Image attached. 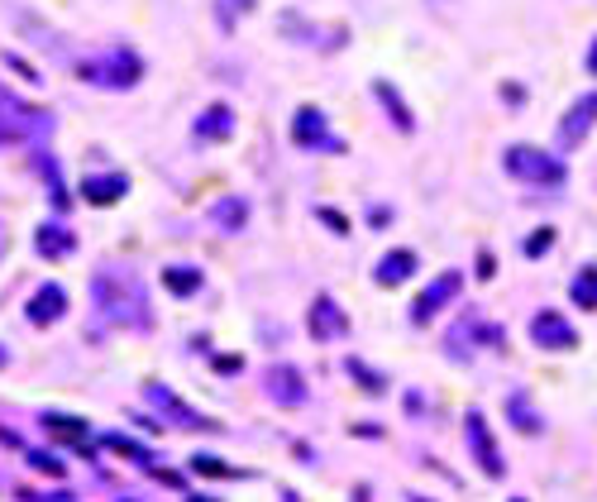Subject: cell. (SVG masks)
I'll use <instances>...</instances> for the list:
<instances>
[{
    "label": "cell",
    "instance_id": "7c38bea8",
    "mask_svg": "<svg viewBox=\"0 0 597 502\" xmlns=\"http://www.w3.org/2000/svg\"><path fill=\"white\" fill-rule=\"evenodd\" d=\"M63 311H67V292L58 283H48L34 292V302H29V321L34 326H53V321H63Z\"/></svg>",
    "mask_w": 597,
    "mask_h": 502
},
{
    "label": "cell",
    "instance_id": "3957f363",
    "mask_svg": "<svg viewBox=\"0 0 597 502\" xmlns=\"http://www.w3.org/2000/svg\"><path fill=\"white\" fill-rule=\"evenodd\" d=\"M82 77H86V82H101V87H134V82L144 77V63H139L129 48H115L101 67L82 63Z\"/></svg>",
    "mask_w": 597,
    "mask_h": 502
},
{
    "label": "cell",
    "instance_id": "f546056e",
    "mask_svg": "<svg viewBox=\"0 0 597 502\" xmlns=\"http://www.w3.org/2000/svg\"><path fill=\"white\" fill-rule=\"evenodd\" d=\"M588 72L597 77V39H593V48H588Z\"/></svg>",
    "mask_w": 597,
    "mask_h": 502
},
{
    "label": "cell",
    "instance_id": "1f68e13d",
    "mask_svg": "<svg viewBox=\"0 0 597 502\" xmlns=\"http://www.w3.org/2000/svg\"><path fill=\"white\" fill-rule=\"evenodd\" d=\"M0 369H5V350H0Z\"/></svg>",
    "mask_w": 597,
    "mask_h": 502
},
{
    "label": "cell",
    "instance_id": "44dd1931",
    "mask_svg": "<svg viewBox=\"0 0 597 502\" xmlns=\"http://www.w3.org/2000/svg\"><path fill=\"white\" fill-rule=\"evenodd\" d=\"M373 91H378V96H383V101H387V110H392V120H397V130H411V110L402 106V96H397V91L387 87V82H378V87H373Z\"/></svg>",
    "mask_w": 597,
    "mask_h": 502
},
{
    "label": "cell",
    "instance_id": "7402d4cb",
    "mask_svg": "<svg viewBox=\"0 0 597 502\" xmlns=\"http://www.w3.org/2000/svg\"><path fill=\"white\" fill-rule=\"evenodd\" d=\"M43 426H48V431H58V436H67V440H82L86 436L82 421H67V416H43Z\"/></svg>",
    "mask_w": 597,
    "mask_h": 502
},
{
    "label": "cell",
    "instance_id": "83f0119b",
    "mask_svg": "<svg viewBox=\"0 0 597 502\" xmlns=\"http://www.w3.org/2000/svg\"><path fill=\"white\" fill-rule=\"evenodd\" d=\"M550 244H555V235H550V230H540L535 240H526V254H545Z\"/></svg>",
    "mask_w": 597,
    "mask_h": 502
},
{
    "label": "cell",
    "instance_id": "5bb4252c",
    "mask_svg": "<svg viewBox=\"0 0 597 502\" xmlns=\"http://www.w3.org/2000/svg\"><path fill=\"white\" fill-rule=\"evenodd\" d=\"M144 393H149V402H158V407H168V412L177 416V421H182L187 431H215V421H206V416L192 412V407H182V402H177V397H172L168 388H163V383H149Z\"/></svg>",
    "mask_w": 597,
    "mask_h": 502
},
{
    "label": "cell",
    "instance_id": "ba28073f",
    "mask_svg": "<svg viewBox=\"0 0 597 502\" xmlns=\"http://www.w3.org/2000/svg\"><path fill=\"white\" fill-rule=\"evenodd\" d=\"M531 340L540 345V350H574L578 345V335H574V326L559 316V311H540L531 321Z\"/></svg>",
    "mask_w": 597,
    "mask_h": 502
},
{
    "label": "cell",
    "instance_id": "484cf974",
    "mask_svg": "<svg viewBox=\"0 0 597 502\" xmlns=\"http://www.w3.org/2000/svg\"><path fill=\"white\" fill-rule=\"evenodd\" d=\"M196 469H201V474H211V479H225V474H230V469H225L220 459H211V455H201V459H196Z\"/></svg>",
    "mask_w": 597,
    "mask_h": 502
},
{
    "label": "cell",
    "instance_id": "4fadbf2b",
    "mask_svg": "<svg viewBox=\"0 0 597 502\" xmlns=\"http://www.w3.org/2000/svg\"><path fill=\"white\" fill-rule=\"evenodd\" d=\"M411 273H416V254H411V249H392V254H383L378 268H373L378 287H402Z\"/></svg>",
    "mask_w": 597,
    "mask_h": 502
},
{
    "label": "cell",
    "instance_id": "cb8c5ba5",
    "mask_svg": "<svg viewBox=\"0 0 597 502\" xmlns=\"http://www.w3.org/2000/svg\"><path fill=\"white\" fill-rule=\"evenodd\" d=\"M215 220H220V225H244V201H225V206L215 211Z\"/></svg>",
    "mask_w": 597,
    "mask_h": 502
},
{
    "label": "cell",
    "instance_id": "277c9868",
    "mask_svg": "<svg viewBox=\"0 0 597 502\" xmlns=\"http://www.w3.org/2000/svg\"><path fill=\"white\" fill-rule=\"evenodd\" d=\"M459 287H464V273H459V268L440 273V278H435V283H430L426 292L411 302V321H416V326H426L430 316H440V311H445V306L459 297Z\"/></svg>",
    "mask_w": 597,
    "mask_h": 502
},
{
    "label": "cell",
    "instance_id": "5b68a950",
    "mask_svg": "<svg viewBox=\"0 0 597 502\" xmlns=\"http://www.w3.org/2000/svg\"><path fill=\"white\" fill-rule=\"evenodd\" d=\"M34 115L39 110H29L10 87H0V144H24L34 134Z\"/></svg>",
    "mask_w": 597,
    "mask_h": 502
},
{
    "label": "cell",
    "instance_id": "8fae6325",
    "mask_svg": "<svg viewBox=\"0 0 597 502\" xmlns=\"http://www.w3.org/2000/svg\"><path fill=\"white\" fill-rule=\"evenodd\" d=\"M306 326H311L316 340H335V335L349 330V321H344V311L330 302V297H316V302H311V316H306Z\"/></svg>",
    "mask_w": 597,
    "mask_h": 502
},
{
    "label": "cell",
    "instance_id": "7a4b0ae2",
    "mask_svg": "<svg viewBox=\"0 0 597 502\" xmlns=\"http://www.w3.org/2000/svg\"><path fill=\"white\" fill-rule=\"evenodd\" d=\"M507 173L521 177V182H540V187H555V182H564V163H559L555 153H545V149L516 144V149H507Z\"/></svg>",
    "mask_w": 597,
    "mask_h": 502
},
{
    "label": "cell",
    "instance_id": "2e32d148",
    "mask_svg": "<svg viewBox=\"0 0 597 502\" xmlns=\"http://www.w3.org/2000/svg\"><path fill=\"white\" fill-rule=\"evenodd\" d=\"M125 177H86L82 182V197L91 201V206H110V201H120L125 197Z\"/></svg>",
    "mask_w": 597,
    "mask_h": 502
},
{
    "label": "cell",
    "instance_id": "6da1fadb",
    "mask_svg": "<svg viewBox=\"0 0 597 502\" xmlns=\"http://www.w3.org/2000/svg\"><path fill=\"white\" fill-rule=\"evenodd\" d=\"M91 292H96V306L110 326L120 330H144L149 326V297H144V283L129 273V268H101L91 278Z\"/></svg>",
    "mask_w": 597,
    "mask_h": 502
},
{
    "label": "cell",
    "instance_id": "52a82bcc",
    "mask_svg": "<svg viewBox=\"0 0 597 502\" xmlns=\"http://www.w3.org/2000/svg\"><path fill=\"white\" fill-rule=\"evenodd\" d=\"M292 144H297V149H340L344 153V144H335V139H330V130H325V115H320L316 106H301L297 110V120H292Z\"/></svg>",
    "mask_w": 597,
    "mask_h": 502
},
{
    "label": "cell",
    "instance_id": "e0dca14e",
    "mask_svg": "<svg viewBox=\"0 0 597 502\" xmlns=\"http://www.w3.org/2000/svg\"><path fill=\"white\" fill-rule=\"evenodd\" d=\"M235 134V115L230 106H211L201 120H196V139H230Z\"/></svg>",
    "mask_w": 597,
    "mask_h": 502
},
{
    "label": "cell",
    "instance_id": "4316f807",
    "mask_svg": "<svg viewBox=\"0 0 597 502\" xmlns=\"http://www.w3.org/2000/svg\"><path fill=\"white\" fill-rule=\"evenodd\" d=\"M29 464H34V469H43V474H53V479L63 474V464H58L53 455H29Z\"/></svg>",
    "mask_w": 597,
    "mask_h": 502
},
{
    "label": "cell",
    "instance_id": "ffe728a7",
    "mask_svg": "<svg viewBox=\"0 0 597 502\" xmlns=\"http://www.w3.org/2000/svg\"><path fill=\"white\" fill-rule=\"evenodd\" d=\"M507 412H512V426H516V431H526V436H535V431H540V416L526 407V397H521V393L507 402Z\"/></svg>",
    "mask_w": 597,
    "mask_h": 502
},
{
    "label": "cell",
    "instance_id": "603a6c76",
    "mask_svg": "<svg viewBox=\"0 0 597 502\" xmlns=\"http://www.w3.org/2000/svg\"><path fill=\"white\" fill-rule=\"evenodd\" d=\"M349 373L359 378V388H363V393H383V378H378V373H368V369L359 364V359H349Z\"/></svg>",
    "mask_w": 597,
    "mask_h": 502
},
{
    "label": "cell",
    "instance_id": "30bf717a",
    "mask_svg": "<svg viewBox=\"0 0 597 502\" xmlns=\"http://www.w3.org/2000/svg\"><path fill=\"white\" fill-rule=\"evenodd\" d=\"M593 125H597V91H593V96H583V101H578V106L559 120V144H564V149H578V144L588 139Z\"/></svg>",
    "mask_w": 597,
    "mask_h": 502
},
{
    "label": "cell",
    "instance_id": "f1b7e54d",
    "mask_svg": "<svg viewBox=\"0 0 597 502\" xmlns=\"http://www.w3.org/2000/svg\"><path fill=\"white\" fill-rule=\"evenodd\" d=\"M492 273H497V263H492V254H483L478 259V278H492Z\"/></svg>",
    "mask_w": 597,
    "mask_h": 502
},
{
    "label": "cell",
    "instance_id": "d6986e66",
    "mask_svg": "<svg viewBox=\"0 0 597 502\" xmlns=\"http://www.w3.org/2000/svg\"><path fill=\"white\" fill-rule=\"evenodd\" d=\"M163 283H168V292H177V297H192L196 287H201V273H196V268H168Z\"/></svg>",
    "mask_w": 597,
    "mask_h": 502
},
{
    "label": "cell",
    "instance_id": "9c48e42d",
    "mask_svg": "<svg viewBox=\"0 0 597 502\" xmlns=\"http://www.w3.org/2000/svg\"><path fill=\"white\" fill-rule=\"evenodd\" d=\"M263 388H268V397L278 407H301L306 402V383H301V373L292 364H278V369L263 373Z\"/></svg>",
    "mask_w": 597,
    "mask_h": 502
},
{
    "label": "cell",
    "instance_id": "ac0fdd59",
    "mask_svg": "<svg viewBox=\"0 0 597 502\" xmlns=\"http://www.w3.org/2000/svg\"><path fill=\"white\" fill-rule=\"evenodd\" d=\"M569 292H574V302L583 306V311H597V268H593V263H588V268L578 273Z\"/></svg>",
    "mask_w": 597,
    "mask_h": 502
},
{
    "label": "cell",
    "instance_id": "d4e9b609",
    "mask_svg": "<svg viewBox=\"0 0 597 502\" xmlns=\"http://www.w3.org/2000/svg\"><path fill=\"white\" fill-rule=\"evenodd\" d=\"M316 216H320V220H325V225H330V230H335V235H344V230H349V220H344V216H340V211H330V206H320Z\"/></svg>",
    "mask_w": 597,
    "mask_h": 502
},
{
    "label": "cell",
    "instance_id": "8992f818",
    "mask_svg": "<svg viewBox=\"0 0 597 502\" xmlns=\"http://www.w3.org/2000/svg\"><path fill=\"white\" fill-rule=\"evenodd\" d=\"M464 431H469V450H473V459H478V469H483L488 479H502L507 464H502V450H497V440H492L483 412H469V426H464Z\"/></svg>",
    "mask_w": 597,
    "mask_h": 502
},
{
    "label": "cell",
    "instance_id": "4dcf8cb0",
    "mask_svg": "<svg viewBox=\"0 0 597 502\" xmlns=\"http://www.w3.org/2000/svg\"><path fill=\"white\" fill-rule=\"evenodd\" d=\"M0 254H5V230H0Z\"/></svg>",
    "mask_w": 597,
    "mask_h": 502
},
{
    "label": "cell",
    "instance_id": "9a60e30c",
    "mask_svg": "<svg viewBox=\"0 0 597 502\" xmlns=\"http://www.w3.org/2000/svg\"><path fill=\"white\" fill-rule=\"evenodd\" d=\"M34 249H39L43 259H63V254L77 249V235H72V230H58V225H39V230H34Z\"/></svg>",
    "mask_w": 597,
    "mask_h": 502
},
{
    "label": "cell",
    "instance_id": "d6a6232c",
    "mask_svg": "<svg viewBox=\"0 0 597 502\" xmlns=\"http://www.w3.org/2000/svg\"><path fill=\"white\" fill-rule=\"evenodd\" d=\"M411 502H430V498H411Z\"/></svg>",
    "mask_w": 597,
    "mask_h": 502
}]
</instances>
